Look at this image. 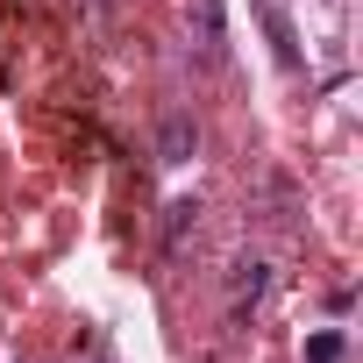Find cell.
Wrapping results in <instances>:
<instances>
[{
    "instance_id": "cell-2",
    "label": "cell",
    "mask_w": 363,
    "mask_h": 363,
    "mask_svg": "<svg viewBox=\"0 0 363 363\" xmlns=\"http://www.w3.org/2000/svg\"><path fill=\"white\" fill-rule=\"evenodd\" d=\"M193 150H200L193 114H164V128H157V157H164V164H193Z\"/></svg>"
},
{
    "instance_id": "cell-3",
    "label": "cell",
    "mask_w": 363,
    "mask_h": 363,
    "mask_svg": "<svg viewBox=\"0 0 363 363\" xmlns=\"http://www.w3.org/2000/svg\"><path fill=\"white\" fill-rule=\"evenodd\" d=\"M342 356H349V335H342V328L306 335V363H342Z\"/></svg>"
},
{
    "instance_id": "cell-5",
    "label": "cell",
    "mask_w": 363,
    "mask_h": 363,
    "mask_svg": "<svg viewBox=\"0 0 363 363\" xmlns=\"http://www.w3.org/2000/svg\"><path fill=\"white\" fill-rule=\"evenodd\" d=\"M193 22H200V50L221 57V8H214V0H193Z\"/></svg>"
},
{
    "instance_id": "cell-1",
    "label": "cell",
    "mask_w": 363,
    "mask_h": 363,
    "mask_svg": "<svg viewBox=\"0 0 363 363\" xmlns=\"http://www.w3.org/2000/svg\"><path fill=\"white\" fill-rule=\"evenodd\" d=\"M271 292V264L264 257H242L235 264V278H228V313L242 320V313H257V299Z\"/></svg>"
},
{
    "instance_id": "cell-4",
    "label": "cell",
    "mask_w": 363,
    "mask_h": 363,
    "mask_svg": "<svg viewBox=\"0 0 363 363\" xmlns=\"http://www.w3.org/2000/svg\"><path fill=\"white\" fill-rule=\"evenodd\" d=\"M186 228H200V200H171L164 207V242H186Z\"/></svg>"
}]
</instances>
